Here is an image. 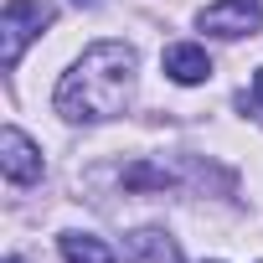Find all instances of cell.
<instances>
[{"label": "cell", "instance_id": "6da1fadb", "mask_svg": "<svg viewBox=\"0 0 263 263\" xmlns=\"http://www.w3.org/2000/svg\"><path fill=\"white\" fill-rule=\"evenodd\" d=\"M135 93V47L124 42H93L57 83L52 108L67 124H103L119 119Z\"/></svg>", "mask_w": 263, "mask_h": 263}, {"label": "cell", "instance_id": "7a4b0ae2", "mask_svg": "<svg viewBox=\"0 0 263 263\" xmlns=\"http://www.w3.org/2000/svg\"><path fill=\"white\" fill-rule=\"evenodd\" d=\"M52 21H57V11L47 6V0H11V6L0 11V62L16 67L26 42H36Z\"/></svg>", "mask_w": 263, "mask_h": 263}, {"label": "cell", "instance_id": "3957f363", "mask_svg": "<svg viewBox=\"0 0 263 263\" xmlns=\"http://www.w3.org/2000/svg\"><path fill=\"white\" fill-rule=\"evenodd\" d=\"M201 31L212 36H253L263 31V0H217V6L201 11Z\"/></svg>", "mask_w": 263, "mask_h": 263}, {"label": "cell", "instance_id": "277c9868", "mask_svg": "<svg viewBox=\"0 0 263 263\" xmlns=\"http://www.w3.org/2000/svg\"><path fill=\"white\" fill-rule=\"evenodd\" d=\"M0 171H6V181H16V186L42 181V150L21 135L16 124H6V129H0Z\"/></svg>", "mask_w": 263, "mask_h": 263}, {"label": "cell", "instance_id": "5b68a950", "mask_svg": "<svg viewBox=\"0 0 263 263\" xmlns=\"http://www.w3.org/2000/svg\"><path fill=\"white\" fill-rule=\"evenodd\" d=\"M165 78L181 83V88H196V83L212 78V57L196 42H176V47H165Z\"/></svg>", "mask_w": 263, "mask_h": 263}, {"label": "cell", "instance_id": "8992f818", "mask_svg": "<svg viewBox=\"0 0 263 263\" xmlns=\"http://www.w3.org/2000/svg\"><path fill=\"white\" fill-rule=\"evenodd\" d=\"M129 263H181V248H176L165 232L145 227V232L129 237Z\"/></svg>", "mask_w": 263, "mask_h": 263}, {"label": "cell", "instance_id": "52a82bcc", "mask_svg": "<svg viewBox=\"0 0 263 263\" xmlns=\"http://www.w3.org/2000/svg\"><path fill=\"white\" fill-rule=\"evenodd\" d=\"M62 258L67 263H119L114 258V248L103 242V237H93V232H62Z\"/></svg>", "mask_w": 263, "mask_h": 263}, {"label": "cell", "instance_id": "ba28073f", "mask_svg": "<svg viewBox=\"0 0 263 263\" xmlns=\"http://www.w3.org/2000/svg\"><path fill=\"white\" fill-rule=\"evenodd\" d=\"M124 186H171V171H155V165H129L124 171Z\"/></svg>", "mask_w": 263, "mask_h": 263}, {"label": "cell", "instance_id": "9c48e42d", "mask_svg": "<svg viewBox=\"0 0 263 263\" xmlns=\"http://www.w3.org/2000/svg\"><path fill=\"white\" fill-rule=\"evenodd\" d=\"M253 93H258V103H263V67H258V78H253Z\"/></svg>", "mask_w": 263, "mask_h": 263}, {"label": "cell", "instance_id": "30bf717a", "mask_svg": "<svg viewBox=\"0 0 263 263\" xmlns=\"http://www.w3.org/2000/svg\"><path fill=\"white\" fill-rule=\"evenodd\" d=\"M72 6H93V0H72Z\"/></svg>", "mask_w": 263, "mask_h": 263}]
</instances>
